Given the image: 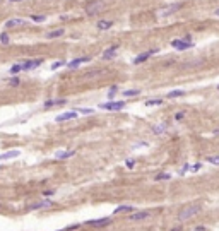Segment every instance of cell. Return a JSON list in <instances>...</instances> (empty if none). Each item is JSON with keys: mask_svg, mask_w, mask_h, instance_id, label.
I'll return each mask as SVG.
<instances>
[{"mask_svg": "<svg viewBox=\"0 0 219 231\" xmlns=\"http://www.w3.org/2000/svg\"><path fill=\"white\" fill-rule=\"evenodd\" d=\"M19 154H21L19 151H9V152L0 154V159H2V161H5V159H14V157H17Z\"/></svg>", "mask_w": 219, "mask_h": 231, "instance_id": "2e32d148", "label": "cell"}, {"mask_svg": "<svg viewBox=\"0 0 219 231\" xmlns=\"http://www.w3.org/2000/svg\"><path fill=\"white\" fill-rule=\"evenodd\" d=\"M53 202L52 200H41V202H34V204H31L29 205V209H33V211H38V209H46V207H52Z\"/></svg>", "mask_w": 219, "mask_h": 231, "instance_id": "30bf717a", "label": "cell"}, {"mask_svg": "<svg viewBox=\"0 0 219 231\" xmlns=\"http://www.w3.org/2000/svg\"><path fill=\"white\" fill-rule=\"evenodd\" d=\"M202 211V205H200L199 202H195V204H187L185 207H181L180 211H178V214H176V219L178 221H188L190 218H195L199 212Z\"/></svg>", "mask_w": 219, "mask_h": 231, "instance_id": "6da1fadb", "label": "cell"}, {"mask_svg": "<svg viewBox=\"0 0 219 231\" xmlns=\"http://www.w3.org/2000/svg\"><path fill=\"white\" fill-rule=\"evenodd\" d=\"M200 168H202V164H193V166H190V171H199L200 170Z\"/></svg>", "mask_w": 219, "mask_h": 231, "instance_id": "836d02e7", "label": "cell"}, {"mask_svg": "<svg viewBox=\"0 0 219 231\" xmlns=\"http://www.w3.org/2000/svg\"><path fill=\"white\" fill-rule=\"evenodd\" d=\"M62 65H64V62H62V60H58V62H53V64H52V69H53V70H55V69L62 67Z\"/></svg>", "mask_w": 219, "mask_h": 231, "instance_id": "4dcf8cb0", "label": "cell"}, {"mask_svg": "<svg viewBox=\"0 0 219 231\" xmlns=\"http://www.w3.org/2000/svg\"><path fill=\"white\" fill-rule=\"evenodd\" d=\"M5 26L7 28H19V26H26V21L21 19V17H16V19H9Z\"/></svg>", "mask_w": 219, "mask_h": 231, "instance_id": "4fadbf2b", "label": "cell"}, {"mask_svg": "<svg viewBox=\"0 0 219 231\" xmlns=\"http://www.w3.org/2000/svg\"><path fill=\"white\" fill-rule=\"evenodd\" d=\"M79 113H82V115H91V113H94V110L93 108H81Z\"/></svg>", "mask_w": 219, "mask_h": 231, "instance_id": "f1b7e54d", "label": "cell"}, {"mask_svg": "<svg viewBox=\"0 0 219 231\" xmlns=\"http://www.w3.org/2000/svg\"><path fill=\"white\" fill-rule=\"evenodd\" d=\"M152 53H156V50H151V51H144V53H142V55H139V57H135V58H134V64H142V62H145V60H147V58L149 57H151V55Z\"/></svg>", "mask_w": 219, "mask_h": 231, "instance_id": "5bb4252c", "label": "cell"}, {"mask_svg": "<svg viewBox=\"0 0 219 231\" xmlns=\"http://www.w3.org/2000/svg\"><path fill=\"white\" fill-rule=\"evenodd\" d=\"M171 45H173V48H176V50H188V48H192V43L185 41V39H173Z\"/></svg>", "mask_w": 219, "mask_h": 231, "instance_id": "ba28073f", "label": "cell"}, {"mask_svg": "<svg viewBox=\"0 0 219 231\" xmlns=\"http://www.w3.org/2000/svg\"><path fill=\"white\" fill-rule=\"evenodd\" d=\"M183 91L181 89H178V91H171V93H168V98H180V96H183Z\"/></svg>", "mask_w": 219, "mask_h": 231, "instance_id": "603a6c76", "label": "cell"}, {"mask_svg": "<svg viewBox=\"0 0 219 231\" xmlns=\"http://www.w3.org/2000/svg\"><path fill=\"white\" fill-rule=\"evenodd\" d=\"M178 9H181V3H173L170 7H164V9L159 10V16H171L173 12H178Z\"/></svg>", "mask_w": 219, "mask_h": 231, "instance_id": "52a82bcc", "label": "cell"}, {"mask_svg": "<svg viewBox=\"0 0 219 231\" xmlns=\"http://www.w3.org/2000/svg\"><path fill=\"white\" fill-rule=\"evenodd\" d=\"M65 100H50L45 103V108H50V106H57V105H65Z\"/></svg>", "mask_w": 219, "mask_h": 231, "instance_id": "d6986e66", "label": "cell"}, {"mask_svg": "<svg viewBox=\"0 0 219 231\" xmlns=\"http://www.w3.org/2000/svg\"><path fill=\"white\" fill-rule=\"evenodd\" d=\"M99 108L106 110V111H118V110L125 108V101H108L99 105Z\"/></svg>", "mask_w": 219, "mask_h": 231, "instance_id": "3957f363", "label": "cell"}, {"mask_svg": "<svg viewBox=\"0 0 219 231\" xmlns=\"http://www.w3.org/2000/svg\"><path fill=\"white\" fill-rule=\"evenodd\" d=\"M166 128H168L166 122H159V123H156V125L152 127V134L154 135H163L164 132H166Z\"/></svg>", "mask_w": 219, "mask_h": 231, "instance_id": "8fae6325", "label": "cell"}, {"mask_svg": "<svg viewBox=\"0 0 219 231\" xmlns=\"http://www.w3.org/2000/svg\"><path fill=\"white\" fill-rule=\"evenodd\" d=\"M104 7H106V2H104V0H93V2H89L86 5V14H89V16L99 14L104 10Z\"/></svg>", "mask_w": 219, "mask_h": 231, "instance_id": "7a4b0ae2", "label": "cell"}, {"mask_svg": "<svg viewBox=\"0 0 219 231\" xmlns=\"http://www.w3.org/2000/svg\"><path fill=\"white\" fill-rule=\"evenodd\" d=\"M10 86H19V79H17V77H12V79H10Z\"/></svg>", "mask_w": 219, "mask_h": 231, "instance_id": "d6a6232c", "label": "cell"}, {"mask_svg": "<svg viewBox=\"0 0 219 231\" xmlns=\"http://www.w3.org/2000/svg\"><path fill=\"white\" fill-rule=\"evenodd\" d=\"M31 19L34 21V23H43V21H45V16H33Z\"/></svg>", "mask_w": 219, "mask_h": 231, "instance_id": "f546056e", "label": "cell"}, {"mask_svg": "<svg viewBox=\"0 0 219 231\" xmlns=\"http://www.w3.org/2000/svg\"><path fill=\"white\" fill-rule=\"evenodd\" d=\"M214 14H216V16L219 17V9H216V12H214Z\"/></svg>", "mask_w": 219, "mask_h": 231, "instance_id": "8d00e7d4", "label": "cell"}, {"mask_svg": "<svg viewBox=\"0 0 219 231\" xmlns=\"http://www.w3.org/2000/svg\"><path fill=\"white\" fill-rule=\"evenodd\" d=\"M21 70H23V65L16 64V65H12V69H10V74H17V72H21Z\"/></svg>", "mask_w": 219, "mask_h": 231, "instance_id": "4316f807", "label": "cell"}, {"mask_svg": "<svg viewBox=\"0 0 219 231\" xmlns=\"http://www.w3.org/2000/svg\"><path fill=\"white\" fill-rule=\"evenodd\" d=\"M115 50H116V46H111V48H108V50H104V53H103V58L104 60H108V58H113L115 57Z\"/></svg>", "mask_w": 219, "mask_h": 231, "instance_id": "ac0fdd59", "label": "cell"}, {"mask_svg": "<svg viewBox=\"0 0 219 231\" xmlns=\"http://www.w3.org/2000/svg\"><path fill=\"white\" fill-rule=\"evenodd\" d=\"M75 154V151L72 149V151H58V152H55V157L57 159H69V157H72Z\"/></svg>", "mask_w": 219, "mask_h": 231, "instance_id": "9a60e30c", "label": "cell"}, {"mask_svg": "<svg viewBox=\"0 0 219 231\" xmlns=\"http://www.w3.org/2000/svg\"><path fill=\"white\" fill-rule=\"evenodd\" d=\"M10 2H23V0H10Z\"/></svg>", "mask_w": 219, "mask_h": 231, "instance_id": "74e56055", "label": "cell"}, {"mask_svg": "<svg viewBox=\"0 0 219 231\" xmlns=\"http://www.w3.org/2000/svg\"><path fill=\"white\" fill-rule=\"evenodd\" d=\"M151 218V214H149L147 211H137V212H132V214L129 216V221H144V219Z\"/></svg>", "mask_w": 219, "mask_h": 231, "instance_id": "277c9868", "label": "cell"}, {"mask_svg": "<svg viewBox=\"0 0 219 231\" xmlns=\"http://www.w3.org/2000/svg\"><path fill=\"white\" fill-rule=\"evenodd\" d=\"M96 26H98V29H101V31H106V29H109L113 24H111V21H99Z\"/></svg>", "mask_w": 219, "mask_h": 231, "instance_id": "e0dca14e", "label": "cell"}, {"mask_svg": "<svg viewBox=\"0 0 219 231\" xmlns=\"http://www.w3.org/2000/svg\"><path fill=\"white\" fill-rule=\"evenodd\" d=\"M64 29H57V31H52V33H48V34H46V38L48 39H53V38H60L62 34H64Z\"/></svg>", "mask_w": 219, "mask_h": 231, "instance_id": "ffe728a7", "label": "cell"}, {"mask_svg": "<svg viewBox=\"0 0 219 231\" xmlns=\"http://www.w3.org/2000/svg\"><path fill=\"white\" fill-rule=\"evenodd\" d=\"M134 166H135V159H127V168H130V170H132Z\"/></svg>", "mask_w": 219, "mask_h": 231, "instance_id": "1f68e13d", "label": "cell"}, {"mask_svg": "<svg viewBox=\"0 0 219 231\" xmlns=\"http://www.w3.org/2000/svg\"><path fill=\"white\" fill-rule=\"evenodd\" d=\"M158 182H161V180H171V175L170 173H159L158 177H156Z\"/></svg>", "mask_w": 219, "mask_h": 231, "instance_id": "484cf974", "label": "cell"}, {"mask_svg": "<svg viewBox=\"0 0 219 231\" xmlns=\"http://www.w3.org/2000/svg\"><path fill=\"white\" fill-rule=\"evenodd\" d=\"M183 118V113H176V115H175V120H181Z\"/></svg>", "mask_w": 219, "mask_h": 231, "instance_id": "e575fe53", "label": "cell"}, {"mask_svg": "<svg viewBox=\"0 0 219 231\" xmlns=\"http://www.w3.org/2000/svg\"><path fill=\"white\" fill-rule=\"evenodd\" d=\"M9 41H10L9 34H7V33H2V34H0V43H3V45H9Z\"/></svg>", "mask_w": 219, "mask_h": 231, "instance_id": "d4e9b609", "label": "cell"}, {"mask_svg": "<svg viewBox=\"0 0 219 231\" xmlns=\"http://www.w3.org/2000/svg\"><path fill=\"white\" fill-rule=\"evenodd\" d=\"M163 105V100H147L145 101V106H158Z\"/></svg>", "mask_w": 219, "mask_h": 231, "instance_id": "cb8c5ba5", "label": "cell"}, {"mask_svg": "<svg viewBox=\"0 0 219 231\" xmlns=\"http://www.w3.org/2000/svg\"><path fill=\"white\" fill-rule=\"evenodd\" d=\"M74 118H77V111H65L62 115H58L55 118V122H67V120H74Z\"/></svg>", "mask_w": 219, "mask_h": 231, "instance_id": "9c48e42d", "label": "cell"}, {"mask_svg": "<svg viewBox=\"0 0 219 231\" xmlns=\"http://www.w3.org/2000/svg\"><path fill=\"white\" fill-rule=\"evenodd\" d=\"M207 163H211V164H219V156H209V157H207Z\"/></svg>", "mask_w": 219, "mask_h": 231, "instance_id": "83f0119b", "label": "cell"}, {"mask_svg": "<svg viewBox=\"0 0 219 231\" xmlns=\"http://www.w3.org/2000/svg\"><path fill=\"white\" fill-rule=\"evenodd\" d=\"M53 193H55V190H46V192H45V195L48 197V195H53Z\"/></svg>", "mask_w": 219, "mask_h": 231, "instance_id": "d590c367", "label": "cell"}, {"mask_svg": "<svg viewBox=\"0 0 219 231\" xmlns=\"http://www.w3.org/2000/svg\"><path fill=\"white\" fill-rule=\"evenodd\" d=\"M130 211H132L130 205H120V207L115 209V214H120V212H130Z\"/></svg>", "mask_w": 219, "mask_h": 231, "instance_id": "7402d4cb", "label": "cell"}, {"mask_svg": "<svg viewBox=\"0 0 219 231\" xmlns=\"http://www.w3.org/2000/svg\"><path fill=\"white\" fill-rule=\"evenodd\" d=\"M43 64V60L41 58H36V60H26V62H23V70H31V69H36V67H39V65Z\"/></svg>", "mask_w": 219, "mask_h": 231, "instance_id": "8992f818", "label": "cell"}, {"mask_svg": "<svg viewBox=\"0 0 219 231\" xmlns=\"http://www.w3.org/2000/svg\"><path fill=\"white\" fill-rule=\"evenodd\" d=\"M139 93H140L139 89H129V91H123L122 94H123L125 98H134V96H137Z\"/></svg>", "mask_w": 219, "mask_h": 231, "instance_id": "44dd1931", "label": "cell"}, {"mask_svg": "<svg viewBox=\"0 0 219 231\" xmlns=\"http://www.w3.org/2000/svg\"><path fill=\"white\" fill-rule=\"evenodd\" d=\"M87 62H91V58L89 57H82V58H75V60H72V62H69V69H77L79 65H82V64H87Z\"/></svg>", "mask_w": 219, "mask_h": 231, "instance_id": "7c38bea8", "label": "cell"}, {"mask_svg": "<svg viewBox=\"0 0 219 231\" xmlns=\"http://www.w3.org/2000/svg\"><path fill=\"white\" fill-rule=\"evenodd\" d=\"M89 226H96V228H104V226L111 224V218H101V219H93V221H87Z\"/></svg>", "mask_w": 219, "mask_h": 231, "instance_id": "5b68a950", "label": "cell"}]
</instances>
